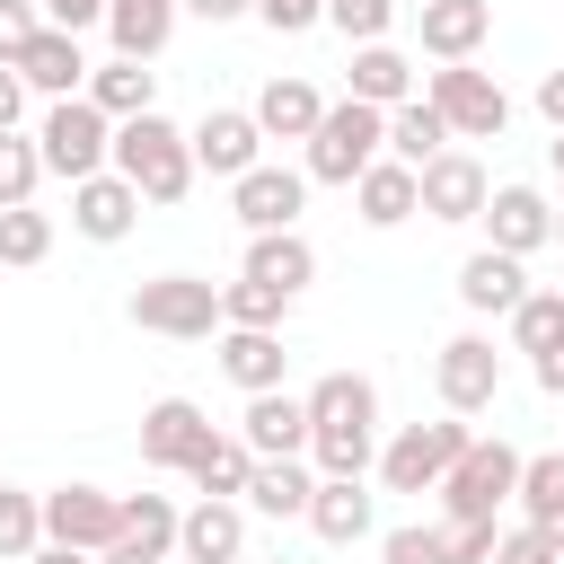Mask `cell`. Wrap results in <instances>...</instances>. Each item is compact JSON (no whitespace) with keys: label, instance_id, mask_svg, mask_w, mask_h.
Instances as JSON below:
<instances>
[{"label":"cell","instance_id":"b9f144b4","mask_svg":"<svg viewBox=\"0 0 564 564\" xmlns=\"http://www.w3.org/2000/svg\"><path fill=\"white\" fill-rule=\"evenodd\" d=\"M441 538H449V564H494L502 520H441Z\"/></svg>","mask_w":564,"mask_h":564},{"label":"cell","instance_id":"4dcf8cb0","mask_svg":"<svg viewBox=\"0 0 564 564\" xmlns=\"http://www.w3.org/2000/svg\"><path fill=\"white\" fill-rule=\"evenodd\" d=\"M247 476H256V449H247L238 432H212V441L185 458V485L212 494V502H247Z\"/></svg>","mask_w":564,"mask_h":564},{"label":"cell","instance_id":"2e32d148","mask_svg":"<svg viewBox=\"0 0 564 564\" xmlns=\"http://www.w3.org/2000/svg\"><path fill=\"white\" fill-rule=\"evenodd\" d=\"M212 441V414L194 405V397H150L141 405V467H176L185 476V458Z\"/></svg>","mask_w":564,"mask_h":564},{"label":"cell","instance_id":"7a4b0ae2","mask_svg":"<svg viewBox=\"0 0 564 564\" xmlns=\"http://www.w3.org/2000/svg\"><path fill=\"white\" fill-rule=\"evenodd\" d=\"M115 176L141 194V203H185L194 194V132L185 123H167V115H132V123H115Z\"/></svg>","mask_w":564,"mask_h":564},{"label":"cell","instance_id":"f35d334b","mask_svg":"<svg viewBox=\"0 0 564 564\" xmlns=\"http://www.w3.org/2000/svg\"><path fill=\"white\" fill-rule=\"evenodd\" d=\"M282 317H291V300H282V291L247 282V273H238V282H220V326H273V335H282Z\"/></svg>","mask_w":564,"mask_h":564},{"label":"cell","instance_id":"4fadbf2b","mask_svg":"<svg viewBox=\"0 0 564 564\" xmlns=\"http://www.w3.org/2000/svg\"><path fill=\"white\" fill-rule=\"evenodd\" d=\"M414 185H423V220H449V229L458 220H485V203H494V176H485L476 150H441Z\"/></svg>","mask_w":564,"mask_h":564},{"label":"cell","instance_id":"7c38bea8","mask_svg":"<svg viewBox=\"0 0 564 564\" xmlns=\"http://www.w3.org/2000/svg\"><path fill=\"white\" fill-rule=\"evenodd\" d=\"M194 167L220 176V185H238L247 167H264V123H256L247 106H212V115L194 123Z\"/></svg>","mask_w":564,"mask_h":564},{"label":"cell","instance_id":"4316f807","mask_svg":"<svg viewBox=\"0 0 564 564\" xmlns=\"http://www.w3.org/2000/svg\"><path fill=\"white\" fill-rule=\"evenodd\" d=\"M247 282H264V291H282V300H300V291L317 282V247H308L300 229L247 238Z\"/></svg>","mask_w":564,"mask_h":564},{"label":"cell","instance_id":"6da1fadb","mask_svg":"<svg viewBox=\"0 0 564 564\" xmlns=\"http://www.w3.org/2000/svg\"><path fill=\"white\" fill-rule=\"evenodd\" d=\"M308 467L317 476H370L379 467V388L361 370H326L308 388Z\"/></svg>","mask_w":564,"mask_h":564},{"label":"cell","instance_id":"bcb514c9","mask_svg":"<svg viewBox=\"0 0 564 564\" xmlns=\"http://www.w3.org/2000/svg\"><path fill=\"white\" fill-rule=\"evenodd\" d=\"M44 26H62V35H88V26H106V0H44Z\"/></svg>","mask_w":564,"mask_h":564},{"label":"cell","instance_id":"603a6c76","mask_svg":"<svg viewBox=\"0 0 564 564\" xmlns=\"http://www.w3.org/2000/svg\"><path fill=\"white\" fill-rule=\"evenodd\" d=\"M344 97H361V106L397 115L405 97H423V70H414V53H397V44H361V53H352V88H344Z\"/></svg>","mask_w":564,"mask_h":564},{"label":"cell","instance_id":"db71d44e","mask_svg":"<svg viewBox=\"0 0 564 564\" xmlns=\"http://www.w3.org/2000/svg\"><path fill=\"white\" fill-rule=\"evenodd\" d=\"M546 159H555V176H564V132H555V141H546Z\"/></svg>","mask_w":564,"mask_h":564},{"label":"cell","instance_id":"f1b7e54d","mask_svg":"<svg viewBox=\"0 0 564 564\" xmlns=\"http://www.w3.org/2000/svg\"><path fill=\"white\" fill-rule=\"evenodd\" d=\"M88 106H97V115H115V123H132V115H159V70L115 53V62H97V70H88Z\"/></svg>","mask_w":564,"mask_h":564},{"label":"cell","instance_id":"ee69618b","mask_svg":"<svg viewBox=\"0 0 564 564\" xmlns=\"http://www.w3.org/2000/svg\"><path fill=\"white\" fill-rule=\"evenodd\" d=\"M256 18L273 35H308V26H326V0H256Z\"/></svg>","mask_w":564,"mask_h":564},{"label":"cell","instance_id":"5bb4252c","mask_svg":"<svg viewBox=\"0 0 564 564\" xmlns=\"http://www.w3.org/2000/svg\"><path fill=\"white\" fill-rule=\"evenodd\" d=\"M485 247H502V256H538V247H555V203L538 194V185H494V203H485Z\"/></svg>","mask_w":564,"mask_h":564},{"label":"cell","instance_id":"836d02e7","mask_svg":"<svg viewBox=\"0 0 564 564\" xmlns=\"http://www.w3.org/2000/svg\"><path fill=\"white\" fill-rule=\"evenodd\" d=\"M176 520H185V511H176L167 494H123V546H141V555H159V564L176 555Z\"/></svg>","mask_w":564,"mask_h":564},{"label":"cell","instance_id":"8d00e7d4","mask_svg":"<svg viewBox=\"0 0 564 564\" xmlns=\"http://www.w3.org/2000/svg\"><path fill=\"white\" fill-rule=\"evenodd\" d=\"M564 344V291H529L520 308H511V352H555Z\"/></svg>","mask_w":564,"mask_h":564},{"label":"cell","instance_id":"681fc988","mask_svg":"<svg viewBox=\"0 0 564 564\" xmlns=\"http://www.w3.org/2000/svg\"><path fill=\"white\" fill-rule=\"evenodd\" d=\"M529 379H538L546 397H564V344H555V352H538V361H529Z\"/></svg>","mask_w":564,"mask_h":564},{"label":"cell","instance_id":"ab89813d","mask_svg":"<svg viewBox=\"0 0 564 564\" xmlns=\"http://www.w3.org/2000/svg\"><path fill=\"white\" fill-rule=\"evenodd\" d=\"M326 26L361 53V44H388V26H397V0H326Z\"/></svg>","mask_w":564,"mask_h":564},{"label":"cell","instance_id":"ffe728a7","mask_svg":"<svg viewBox=\"0 0 564 564\" xmlns=\"http://www.w3.org/2000/svg\"><path fill=\"white\" fill-rule=\"evenodd\" d=\"M132 220H141V194L106 167V176H88V185H70V229L88 238V247H123L132 238Z\"/></svg>","mask_w":564,"mask_h":564},{"label":"cell","instance_id":"f546056e","mask_svg":"<svg viewBox=\"0 0 564 564\" xmlns=\"http://www.w3.org/2000/svg\"><path fill=\"white\" fill-rule=\"evenodd\" d=\"M441 150H458V132H449V123H441V106H432V97H405V106H397V115H388V159H397V167H414V176H423V167H432V159H441Z\"/></svg>","mask_w":564,"mask_h":564},{"label":"cell","instance_id":"e575fe53","mask_svg":"<svg viewBox=\"0 0 564 564\" xmlns=\"http://www.w3.org/2000/svg\"><path fill=\"white\" fill-rule=\"evenodd\" d=\"M35 546H44V494L0 485V564H35Z\"/></svg>","mask_w":564,"mask_h":564},{"label":"cell","instance_id":"d4e9b609","mask_svg":"<svg viewBox=\"0 0 564 564\" xmlns=\"http://www.w3.org/2000/svg\"><path fill=\"white\" fill-rule=\"evenodd\" d=\"M282 335L273 326H220V379L229 388H247V397H264V388H282Z\"/></svg>","mask_w":564,"mask_h":564},{"label":"cell","instance_id":"f907efd6","mask_svg":"<svg viewBox=\"0 0 564 564\" xmlns=\"http://www.w3.org/2000/svg\"><path fill=\"white\" fill-rule=\"evenodd\" d=\"M538 115L564 132V70H546V79H538Z\"/></svg>","mask_w":564,"mask_h":564},{"label":"cell","instance_id":"816d5d0a","mask_svg":"<svg viewBox=\"0 0 564 564\" xmlns=\"http://www.w3.org/2000/svg\"><path fill=\"white\" fill-rule=\"evenodd\" d=\"M97 564H159V555H141V546H123V538H115V546H106Z\"/></svg>","mask_w":564,"mask_h":564},{"label":"cell","instance_id":"44dd1931","mask_svg":"<svg viewBox=\"0 0 564 564\" xmlns=\"http://www.w3.org/2000/svg\"><path fill=\"white\" fill-rule=\"evenodd\" d=\"M414 26H423L432 62H476L494 35V0H432V9H414Z\"/></svg>","mask_w":564,"mask_h":564},{"label":"cell","instance_id":"f6af8a7d","mask_svg":"<svg viewBox=\"0 0 564 564\" xmlns=\"http://www.w3.org/2000/svg\"><path fill=\"white\" fill-rule=\"evenodd\" d=\"M494 564H564V555H555V546H546V538H538V529L520 520V529H502V546H494Z\"/></svg>","mask_w":564,"mask_h":564},{"label":"cell","instance_id":"f5cc1de1","mask_svg":"<svg viewBox=\"0 0 564 564\" xmlns=\"http://www.w3.org/2000/svg\"><path fill=\"white\" fill-rule=\"evenodd\" d=\"M35 564H97V555H79V546H35Z\"/></svg>","mask_w":564,"mask_h":564},{"label":"cell","instance_id":"5b68a950","mask_svg":"<svg viewBox=\"0 0 564 564\" xmlns=\"http://www.w3.org/2000/svg\"><path fill=\"white\" fill-rule=\"evenodd\" d=\"M476 423L467 414H441V423H405L397 441H379V485L388 494H441V476L467 458Z\"/></svg>","mask_w":564,"mask_h":564},{"label":"cell","instance_id":"74e56055","mask_svg":"<svg viewBox=\"0 0 564 564\" xmlns=\"http://www.w3.org/2000/svg\"><path fill=\"white\" fill-rule=\"evenodd\" d=\"M35 185H44V150H35V132H0V212L35 203Z\"/></svg>","mask_w":564,"mask_h":564},{"label":"cell","instance_id":"52a82bcc","mask_svg":"<svg viewBox=\"0 0 564 564\" xmlns=\"http://www.w3.org/2000/svg\"><path fill=\"white\" fill-rule=\"evenodd\" d=\"M132 326L167 335V344H203V335H220V282H203V273H150L132 291Z\"/></svg>","mask_w":564,"mask_h":564},{"label":"cell","instance_id":"8fae6325","mask_svg":"<svg viewBox=\"0 0 564 564\" xmlns=\"http://www.w3.org/2000/svg\"><path fill=\"white\" fill-rule=\"evenodd\" d=\"M229 212H238V229L247 238H273V229H300V212H308V167H247L238 185H229Z\"/></svg>","mask_w":564,"mask_h":564},{"label":"cell","instance_id":"8992f818","mask_svg":"<svg viewBox=\"0 0 564 564\" xmlns=\"http://www.w3.org/2000/svg\"><path fill=\"white\" fill-rule=\"evenodd\" d=\"M520 467H529V458H520L502 432H494V441L476 432L467 458L441 476V511H449V520H502V502H520Z\"/></svg>","mask_w":564,"mask_h":564},{"label":"cell","instance_id":"60d3db41","mask_svg":"<svg viewBox=\"0 0 564 564\" xmlns=\"http://www.w3.org/2000/svg\"><path fill=\"white\" fill-rule=\"evenodd\" d=\"M379 564H449V538H441V529H423V520H405V529H388V538H379Z\"/></svg>","mask_w":564,"mask_h":564},{"label":"cell","instance_id":"11a10c76","mask_svg":"<svg viewBox=\"0 0 564 564\" xmlns=\"http://www.w3.org/2000/svg\"><path fill=\"white\" fill-rule=\"evenodd\" d=\"M397 9H432V0H397Z\"/></svg>","mask_w":564,"mask_h":564},{"label":"cell","instance_id":"1f68e13d","mask_svg":"<svg viewBox=\"0 0 564 564\" xmlns=\"http://www.w3.org/2000/svg\"><path fill=\"white\" fill-rule=\"evenodd\" d=\"M352 212H361V229H397V220H414V212H423V185H414V167L379 159V167L352 185Z\"/></svg>","mask_w":564,"mask_h":564},{"label":"cell","instance_id":"ba28073f","mask_svg":"<svg viewBox=\"0 0 564 564\" xmlns=\"http://www.w3.org/2000/svg\"><path fill=\"white\" fill-rule=\"evenodd\" d=\"M423 97L441 106V123H449L458 141H502V132H511V97H502V79L476 70V62H441V70H423Z\"/></svg>","mask_w":564,"mask_h":564},{"label":"cell","instance_id":"484cf974","mask_svg":"<svg viewBox=\"0 0 564 564\" xmlns=\"http://www.w3.org/2000/svg\"><path fill=\"white\" fill-rule=\"evenodd\" d=\"M370 520H379V502H370V485H361V476H317L308 529H317L326 546H361V538H370Z\"/></svg>","mask_w":564,"mask_h":564},{"label":"cell","instance_id":"d6a6232c","mask_svg":"<svg viewBox=\"0 0 564 564\" xmlns=\"http://www.w3.org/2000/svg\"><path fill=\"white\" fill-rule=\"evenodd\" d=\"M520 520L564 555V449H538V458L520 467Z\"/></svg>","mask_w":564,"mask_h":564},{"label":"cell","instance_id":"30bf717a","mask_svg":"<svg viewBox=\"0 0 564 564\" xmlns=\"http://www.w3.org/2000/svg\"><path fill=\"white\" fill-rule=\"evenodd\" d=\"M115 538H123V494H106V485H53L44 494V546L106 555Z\"/></svg>","mask_w":564,"mask_h":564},{"label":"cell","instance_id":"ac0fdd59","mask_svg":"<svg viewBox=\"0 0 564 564\" xmlns=\"http://www.w3.org/2000/svg\"><path fill=\"white\" fill-rule=\"evenodd\" d=\"M238 441H247L256 458H308V397H291V388H264V397H247V414H238Z\"/></svg>","mask_w":564,"mask_h":564},{"label":"cell","instance_id":"7bdbcfd3","mask_svg":"<svg viewBox=\"0 0 564 564\" xmlns=\"http://www.w3.org/2000/svg\"><path fill=\"white\" fill-rule=\"evenodd\" d=\"M35 35H44V9L35 0H0V62H18Z\"/></svg>","mask_w":564,"mask_h":564},{"label":"cell","instance_id":"9f6ffc18","mask_svg":"<svg viewBox=\"0 0 564 564\" xmlns=\"http://www.w3.org/2000/svg\"><path fill=\"white\" fill-rule=\"evenodd\" d=\"M555 247H564V212H555Z\"/></svg>","mask_w":564,"mask_h":564},{"label":"cell","instance_id":"c3c4849f","mask_svg":"<svg viewBox=\"0 0 564 564\" xmlns=\"http://www.w3.org/2000/svg\"><path fill=\"white\" fill-rule=\"evenodd\" d=\"M185 18H203V26H229V18H256V0H185Z\"/></svg>","mask_w":564,"mask_h":564},{"label":"cell","instance_id":"d590c367","mask_svg":"<svg viewBox=\"0 0 564 564\" xmlns=\"http://www.w3.org/2000/svg\"><path fill=\"white\" fill-rule=\"evenodd\" d=\"M44 256H53V212H35V203L0 212V273H26Z\"/></svg>","mask_w":564,"mask_h":564},{"label":"cell","instance_id":"6f0895ef","mask_svg":"<svg viewBox=\"0 0 564 564\" xmlns=\"http://www.w3.org/2000/svg\"><path fill=\"white\" fill-rule=\"evenodd\" d=\"M264 564H291V555H264Z\"/></svg>","mask_w":564,"mask_h":564},{"label":"cell","instance_id":"cb8c5ba5","mask_svg":"<svg viewBox=\"0 0 564 564\" xmlns=\"http://www.w3.org/2000/svg\"><path fill=\"white\" fill-rule=\"evenodd\" d=\"M247 115L264 123V141H300V150H308V132L326 123V97H317L308 79H291V70H282V79H264V88H256V106H247Z\"/></svg>","mask_w":564,"mask_h":564},{"label":"cell","instance_id":"9c48e42d","mask_svg":"<svg viewBox=\"0 0 564 564\" xmlns=\"http://www.w3.org/2000/svg\"><path fill=\"white\" fill-rule=\"evenodd\" d=\"M432 388H441V414H485L494 397H502V352H494V335H449L441 352H432Z\"/></svg>","mask_w":564,"mask_h":564},{"label":"cell","instance_id":"7dc6e473","mask_svg":"<svg viewBox=\"0 0 564 564\" xmlns=\"http://www.w3.org/2000/svg\"><path fill=\"white\" fill-rule=\"evenodd\" d=\"M18 115H26V79L0 62V132H18Z\"/></svg>","mask_w":564,"mask_h":564},{"label":"cell","instance_id":"277c9868","mask_svg":"<svg viewBox=\"0 0 564 564\" xmlns=\"http://www.w3.org/2000/svg\"><path fill=\"white\" fill-rule=\"evenodd\" d=\"M35 150H44V176L88 185V176H106V167H115V115H97L88 97H62V106H44Z\"/></svg>","mask_w":564,"mask_h":564},{"label":"cell","instance_id":"d6986e66","mask_svg":"<svg viewBox=\"0 0 564 564\" xmlns=\"http://www.w3.org/2000/svg\"><path fill=\"white\" fill-rule=\"evenodd\" d=\"M176 564H247V502H194L176 520Z\"/></svg>","mask_w":564,"mask_h":564},{"label":"cell","instance_id":"e0dca14e","mask_svg":"<svg viewBox=\"0 0 564 564\" xmlns=\"http://www.w3.org/2000/svg\"><path fill=\"white\" fill-rule=\"evenodd\" d=\"M529 291H538V282H529V264H520V256H502V247H476V256L458 264V308H467V317H511Z\"/></svg>","mask_w":564,"mask_h":564},{"label":"cell","instance_id":"9a60e30c","mask_svg":"<svg viewBox=\"0 0 564 564\" xmlns=\"http://www.w3.org/2000/svg\"><path fill=\"white\" fill-rule=\"evenodd\" d=\"M18 79H26V97H44V106H62V97H88V53H79V35H62V26H44L18 62H9Z\"/></svg>","mask_w":564,"mask_h":564},{"label":"cell","instance_id":"83f0119b","mask_svg":"<svg viewBox=\"0 0 564 564\" xmlns=\"http://www.w3.org/2000/svg\"><path fill=\"white\" fill-rule=\"evenodd\" d=\"M308 502H317V467H308V458H256L247 511H264V520H308Z\"/></svg>","mask_w":564,"mask_h":564},{"label":"cell","instance_id":"7402d4cb","mask_svg":"<svg viewBox=\"0 0 564 564\" xmlns=\"http://www.w3.org/2000/svg\"><path fill=\"white\" fill-rule=\"evenodd\" d=\"M176 18H185V0H106V44L123 62H159L167 35H176Z\"/></svg>","mask_w":564,"mask_h":564},{"label":"cell","instance_id":"3957f363","mask_svg":"<svg viewBox=\"0 0 564 564\" xmlns=\"http://www.w3.org/2000/svg\"><path fill=\"white\" fill-rule=\"evenodd\" d=\"M388 159V115L379 106H361V97H335L326 106V123L308 132V150H300V167H308V185H361L370 167Z\"/></svg>","mask_w":564,"mask_h":564}]
</instances>
